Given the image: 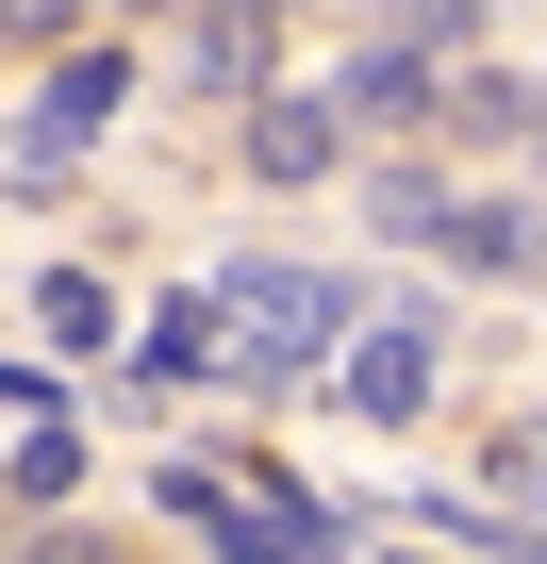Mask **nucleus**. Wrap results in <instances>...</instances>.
I'll return each mask as SVG.
<instances>
[{
	"label": "nucleus",
	"mask_w": 547,
	"mask_h": 564,
	"mask_svg": "<svg viewBox=\"0 0 547 564\" xmlns=\"http://www.w3.org/2000/svg\"><path fill=\"white\" fill-rule=\"evenodd\" d=\"M332 349H349V282H332V265H232V282H216V366H232V382L283 399V382H316Z\"/></svg>",
	"instance_id": "f257e3e1"
},
{
	"label": "nucleus",
	"mask_w": 547,
	"mask_h": 564,
	"mask_svg": "<svg viewBox=\"0 0 547 564\" xmlns=\"http://www.w3.org/2000/svg\"><path fill=\"white\" fill-rule=\"evenodd\" d=\"M117 100H133V51H67V67H51V100H34V133H18V183L51 199V183L84 166V133H100Z\"/></svg>",
	"instance_id": "f03ea898"
},
{
	"label": "nucleus",
	"mask_w": 547,
	"mask_h": 564,
	"mask_svg": "<svg viewBox=\"0 0 547 564\" xmlns=\"http://www.w3.org/2000/svg\"><path fill=\"white\" fill-rule=\"evenodd\" d=\"M332 382H349V399H365V415L398 432V415H415V399L448 382V333H431V316H382V333H349V349H332Z\"/></svg>",
	"instance_id": "7ed1b4c3"
},
{
	"label": "nucleus",
	"mask_w": 547,
	"mask_h": 564,
	"mask_svg": "<svg viewBox=\"0 0 547 564\" xmlns=\"http://www.w3.org/2000/svg\"><path fill=\"white\" fill-rule=\"evenodd\" d=\"M349 166V100H249V183H332Z\"/></svg>",
	"instance_id": "20e7f679"
},
{
	"label": "nucleus",
	"mask_w": 547,
	"mask_h": 564,
	"mask_svg": "<svg viewBox=\"0 0 547 564\" xmlns=\"http://www.w3.org/2000/svg\"><path fill=\"white\" fill-rule=\"evenodd\" d=\"M199 531H216V564H316V547H332V514L283 498V481H265V498H216Z\"/></svg>",
	"instance_id": "39448f33"
},
{
	"label": "nucleus",
	"mask_w": 547,
	"mask_h": 564,
	"mask_svg": "<svg viewBox=\"0 0 547 564\" xmlns=\"http://www.w3.org/2000/svg\"><path fill=\"white\" fill-rule=\"evenodd\" d=\"M183 84L265 100V0H199V18H183Z\"/></svg>",
	"instance_id": "423d86ee"
},
{
	"label": "nucleus",
	"mask_w": 547,
	"mask_h": 564,
	"mask_svg": "<svg viewBox=\"0 0 547 564\" xmlns=\"http://www.w3.org/2000/svg\"><path fill=\"white\" fill-rule=\"evenodd\" d=\"M332 100H349V133H415V117H431V51H415V34H382Z\"/></svg>",
	"instance_id": "0eeeda50"
},
{
	"label": "nucleus",
	"mask_w": 547,
	"mask_h": 564,
	"mask_svg": "<svg viewBox=\"0 0 547 564\" xmlns=\"http://www.w3.org/2000/svg\"><path fill=\"white\" fill-rule=\"evenodd\" d=\"M431 265H464V282H530V265H547V216H514V199H464Z\"/></svg>",
	"instance_id": "6e6552de"
},
{
	"label": "nucleus",
	"mask_w": 547,
	"mask_h": 564,
	"mask_svg": "<svg viewBox=\"0 0 547 564\" xmlns=\"http://www.w3.org/2000/svg\"><path fill=\"white\" fill-rule=\"evenodd\" d=\"M365 216H382L398 249H448V216H464V183H448V166H365Z\"/></svg>",
	"instance_id": "1a4fd4ad"
},
{
	"label": "nucleus",
	"mask_w": 547,
	"mask_h": 564,
	"mask_svg": "<svg viewBox=\"0 0 547 564\" xmlns=\"http://www.w3.org/2000/svg\"><path fill=\"white\" fill-rule=\"evenodd\" d=\"M481 498H497V514H547V415H514V432H497V465H481Z\"/></svg>",
	"instance_id": "9d476101"
},
{
	"label": "nucleus",
	"mask_w": 547,
	"mask_h": 564,
	"mask_svg": "<svg viewBox=\"0 0 547 564\" xmlns=\"http://www.w3.org/2000/svg\"><path fill=\"white\" fill-rule=\"evenodd\" d=\"M34 316H51V349H117V300L67 265V282H34Z\"/></svg>",
	"instance_id": "9b49d317"
},
{
	"label": "nucleus",
	"mask_w": 547,
	"mask_h": 564,
	"mask_svg": "<svg viewBox=\"0 0 547 564\" xmlns=\"http://www.w3.org/2000/svg\"><path fill=\"white\" fill-rule=\"evenodd\" d=\"M0 465H18V498H67V481H84V432H67V415H34Z\"/></svg>",
	"instance_id": "f8f14e48"
},
{
	"label": "nucleus",
	"mask_w": 547,
	"mask_h": 564,
	"mask_svg": "<svg viewBox=\"0 0 547 564\" xmlns=\"http://www.w3.org/2000/svg\"><path fill=\"white\" fill-rule=\"evenodd\" d=\"M150 366H216V300H166L150 316Z\"/></svg>",
	"instance_id": "ddd939ff"
},
{
	"label": "nucleus",
	"mask_w": 547,
	"mask_h": 564,
	"mask_svg": "<svg viewBox=\"0 0 547 564\" xmlns=\"http://www.w3.org/2000/svg\"><path fill=\"white\" fill-rule=\"evenodd\" d=\"M398 34H415V51H464V34H481V0H398Z\"/></svg>",
	"instance_id": "4468645a"
},
{
	"label": "nucleus",
	"mask_w": 547,
	"mask_h": 564,
	"mask_svg": "<svg viewBox=\"0 0 547 564\" xmlns=\"http://www.w3.org/2000/svg\"><path fill=\"white\" fill-rule=\"evenodd\" d=\"M67 18H84V0H0V34H18V51H67Z\"/></svg>",
	"instance_id": "2eb2a0df"
},
{
	"label": "nucleus",
	"mask_w": 547,
	"mask_h": 564,
	"mask_svg": "<svg viewBox=\"0 0 547 564\" xmlns=\"http://www.w3.org/2000/svg\"><path fill=\"white\" fill-rule=\"evenodd\" d=\"M18 564H117V547H84V531H51V547H18Z\"/></svg>",
	"instance_id": "dca6fc26"
},
{
	"label": "nucleus",
	"mask_w": 547,
	"mask_h": 564,
	"mask_svg": "<svg viewBox=\"0 0 547 564\" xmlns=\"http://www.w3.org/2000/svg\"><path fill=\"white\" fill-rule=\"evenodd\" d=\"M530 166H547V84H530Z\"/></svg>",
	"instance_id": "f3484780"
},
{
	"label": "nucleus",
	"mask_w": 547,
	"mask_h": 564,
	"mask_svg": "<svg viewBox=\"0 0 547 564\" xmlns=\"http://www.w3.org/2000/svg\"><path fill=\"white\" fill-rule=\"evenodd\" d=\"M117 18H183V0H117Z\"/></svg>",
	"instance_id": "a211bd4d"
},
{
	"label": "nucleus",
	"mask_w": 547,
	"mask_h": 564,
	"mask_svg": "<svg viewBox=\"0 0 547 564\" xmlns=\"http://www.w3.org/2000/svg\"><path fill=\"white\" fill-rule=\"evenodd\" d=\"M265 18H283V0H265Z\"/></svg>",
	"instance_id": "6ab92c4d"
}]
</instances>
